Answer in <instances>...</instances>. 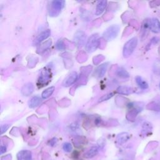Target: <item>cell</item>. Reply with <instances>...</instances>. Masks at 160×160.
Segmentation results:
<instances>
[{
    "label": "cell",
    "mask_w": 160,
    "mask_h": 160,
    "mask_svg": "<svg viewBox=\"0 0 160 160\" xmlns=\"http://www.w3.org/2000/svg\"><path fill=\"white\" fill-rule=\"evenodd\" d=\"M138 44V39L132 38L124 44L123 48V56L125 58L129 57L134 51Z\"/></svg>",
    "instance_id": "1"
},
{
    "label": "cell",
    "mask_w": 160,
    "mask_h": 160,
    "mask_svg": "<svg viewBox=\"0 0 160 160\" xmlns=\"http://www.w3.org/2000/svg\"><path fill=\"white\" fill-rule=\"evenodd\" d=\"M99 36L98 34H94L91 35L86 44V49L87 51L91 52L94 51L99 46Z\"/></svg>",
    "instance_id": "2"
},
{
    "label": "cell",
    "mask_w": 160,
    "mask_h": 160,
    "mask_svg": "<svg viewBox=\"0 0 160 160\" xmlns=\"http://www.w3.org/2000/svg\"><path fill=\"white\" fill-rule=\"evenodd\" d=\"M119 31V27L118 25H112L109 27L103 33V38L107 41L114 39L118 35Z\"/></svg>",
    "instance_id": "3"
},
{
    "label": "cell",
    "mask_w": 160,
    "mask_h": 160,
    "mask_svg": "<svg viewBox=\"0 0 160 160\" xmlns=\"http://www.w3.org/2000/svg\"><path fill=\"white\" fill-rule=\"evenodd\" d=\"M78 79V74L75 71L71 72L66 76L62 82V86L64 87H69L73 84Z\"/></svg>",
    "instance_id": "4"
},
{
    "label": "cell",
    "mask_w": 160,
    "mask_h": 160,
    "mask_svg": "<svg viewBox=\"0 0 160 160\" xmlns=\"http://www.w3.org/2000/svg\"><path fill=\"white\" fill-rule=\"evenodd\" d=\"M85 39L86 34L81 31H77L74 36V41L78 47H81L82 45H83Z\"/></svg>",
    "instance_id": "5"
},
{
    "label": "cell",
    "mask_w": 160,
    "mask_h": 160,
    "mask_svg": "<svg viewBox=\"0 0 160 160\" xmlns=\"http://www.w3.org/2000/svg\"><path fill=\"white\" fill-rule=\"evenodd\" d=\"M149 28L154 33L160 32V22L157 18H152L149 21Z\"/></svg>",
    "instance_id": "6"
},
{
    "label": "cell",
    "mask_w": 160,
    "mask_h": 160,
    "mask_svg": "<svg viewBox=\"0 0 160 160\" xmlns=\"http://www.w3.org/2000/svg\"><path fill=\"white\" fill-rule=\"evenodd\" d=\"M18 160H32V153L28 150H22L17 154Z\"/></svg>",
    "instance_id": "7"
},
{
    "label": "cell",
    "mask_w": 160,
    "mask_h": 160,
    "mask_svg": "<svg viewBox=\"0 0 160 160\" xmlns=\"http://www.w3.org/2000/svg\"><path fill=\"white\" fill-rule=\"evenodd\" d=\"M33 84L31 82H28L22 86L21 89V93L24 96H29L33 92Z\"/></svg>",
    "instance_id": "8"
},
{
    "label": "cell",
    "mask_w": 160,
    "mask_h": 160,
    "mask_svg": "<svg viewBox=\"0 0 160 160\" xmlns=\"http://www.w3.org/2000/svg\"><path fill=\"white\" fill-rule=\"evenodd\" d=\"M107 5V1H100L98 2L97 5H96V12L95 14L97 16H99L100 14H101L103 11H104Z\"/></svg>",
    "instance_id": "9"
},
{
    "label": "cell",
    "mask_w": 160,
    "mask_h": 160,
    "mask_svg": "<svg viewBox=\"0 0 160 160\" xmlns=\"http://www.w3.org/2000/svg\"><path fill=\"white\" fill-rule=\"evenodd\" d=\"M107 67H108L107 63L102 64L101 66H99V67H98L94 72V74L96 75V76H97L98 78L102 77L106 72Z\"/></svg>",
    "instance_id": "10"
},
{
    "label": "cell",
    "mask_w": 160,
    "mask_h": 160,
    "mask_svg": "<svg viewBox=\"0 0 160 160\" xmlns=\"http://www.w3.org/2000/svg\"><path fill=\"white\" fill-rule=\"evenodd\" d=\"M98 153V148L97 146H93L84 153V157L86 159H90L95 156Z\"/></svg>",
    "instance_id": "11"
},
{
    "label": "cell",
    "mask_w": 160,
    "mask_h": 160,
    "mask_svg": "<svg viewBox=\"0 0 160 160\" xmlns=\"http://www.w3.org/2000/svg\"><path fill=\"white\" fill-rule=\"evenodd\" d=\"M50 34H51V31L49 29H47L42 32L41 34H39V36L37 37L36 39L35 40L36 43H40L41 42L46 39L50 36Z\"/></svg>",
    "instance_id": "12"
},
{
    "label": "cell",
    "mask_w": 160,
    "mask_h": 160,
    "mask_svg": "<svg viewBox=\"0 0 160 160\" xmlns=\"http://www.w3.org/2000/svg\"><path fill=\"white\" fill-rule=\"evenodd\" d=\"M41 102H42L41 98L38 96H35L30 99V101L28 102V105L29 108H33L39 105Z\"/></svg>",
    "instance_id": "13"
},
{
    "label": "cell",
    "mask_w": 160,
    "mask_h": 160,
    "mask_svg": "<svg viewBox=\"0 0 160 160\" xmlns=\"http://www.w3.org/2000/svg\"><path fill=\"white\" fill-rule=\"evenodd\" d=\"M49 78H50V73L48 72V70H44L42 71L38 81L39 82V83L44 84L46 83V82L49 81Z\"/></svg>",
    "instance_id": "14"
},
{
    "label": "cell",
    "mask_w": 160,
    "mask_h": 160,
    "mask_svg": "<svg viewBox=\"0 0 160 160\" xmlns=\"http://www.w3.org/2000/svg\"><path fill=\"white\" fill-rule=\"evenodd\" d=\"M130 138L129 134L128 132H121L117 136V142L119 144H122L126 142Z\"/></svg>",
    "instance_id": "15"
},
{
    "label": "cell",
    "mask_w": 160,
    "mask_h": 160,
    "mask_svg": "<svg viewBox=\"0 0 160 160\" xmlns=\"http://www.w3.org/2000/svg\"><path fill=\"white\" fill-rule=\"evenodd\" d=\"M136 82L137 84L139 86V87L142 89H146L148 88V82L144 81L141 76H137L135 78Z\"/></svg>",
    "instance_id": "16"
},
{
    "label": "cell",
    "mask_w": 160,
    "mask_h": 160,
    "mask_svg": "<svg viewBox=\"0 0 160 160\" xmlns=\"http://www.w3.org/2000/svg\"><path fill=\"white\" fill-rule=\"evenodd\" d=\"M65 2L61 0H55L52 1L51 5L54 11H60L64 6Z\"/></svg>",
    "instance_id": "17"
},
{
    "label": "cell",
    "mask_w": 160,
    "mask_h": 160,
    "mask_svg": "<svg viewBox=\"0 0 160 160\" xmlns=\"http://www.w3.org/2000/svg\"><path fill=\"white\" fill-rule=\"evenodd\" d=\"M132 89L128 86H120L117 89V92L119 94L128 95L132 92Z\"/></svg>",
    "instance_id": "18"
},
{
    "label": "cell",
    "mask_w": 160,
    "mask_h": 160,
    "mask_svg": "<svg viewBox=\"0 0 160 160\" xmlns=\"http://www.w3.org/2000/svg\"><path fill=\"white\" fill-rule=\"evenodd\" d=\"M54 89H55V88L54 86H51V87H49V88L46 89L44 91H42V92L41 94L42 98L43 99H46V98H49V96H51L52 95Z\"/></svg>",
    "instance_id": "19"
},
{
    "label": "cell",
    "mask_w": 160,
    "mask_h": 160,
    "mask_svg": "<svg viewBox=\"0 0 160 160\" xmlns=\"http://www.w3.org/2000/svg\"><path fill=\"white\" fill-rule=\"evenodd\" d=\"M116 75L119 77V78H127L129 77V73L123 68H119L117 71H116Z\"/></svg>",
    "instance_id": "20"
},
{
    "label": "cell",
    "mask_w": 160,
    "mask_h": 160,
    "mask_svg": "<svg viewBox=\"0 0 160 160\" xmlns=\"http://www.w3.org/2000/svg\"><path fill=\"white\" fill-rule=\"evenodd\" d=\"M56 48L59 51H62L65 49V45L64 42L61 39H59L56 44Z\"/></svg>",
    "instance_id": "21"
},
{
    "label": "cell",
    "mask_w": 160,
    "mask_h": 160,
    "mask_svg": "<svg viewBox=\"0 0 160 160\" xmlns=\"http://www.w3.org/2000/svg\"><path fill=\"white\" fill-rule=\"evenodd\" d=\"M62 148H63L64 151H66L67 152H71L72 151V145H71V143H69V142H65V143L63 144Z\"/></svg>",
    "instance_id": "22"
},
{
    "label": "cell",
    "mask_w": 160,
    "mask_h": 160,
    "mask_svg": "<svg viewBox=\"0 0 160 160\" xmlns=\"http://www.w3.org/2000/svg\"><path fill=\"white\" fill-rule=\"evenodd\" d=\"M112 93H110V94H106V95H104L103 96H102L99 99V102H101V101H106V100H108L109 99V98H111L113 95Z\"/></svg>",
    "instance_id": "23"
},
{
    "label": "cell",
    "mask_w": 160,
    "mask_h": 160,
    "mask_svg": "<svg viewBox=\"0 0 160 160\" xmlns=\"http://www.w3.org/2000/svg\"><path fill=\"white\" fill-rule=\"evenodd\" d=\"M9 128V125L8 124H4V125H2L1 126V134H2L4 133V132H6L8 129Z\"/></svg>",
    "instance_id": "24"
},
{
    "label": "cell",
    "mask_w": 160,
    "mask_h": 160,
    "mask_svg": "<svg viewBox=\"0 0 160 160\" xmlns=\"http://www.w3.org/2000/svg\"><path fill=\"white\" fill-rule=\"evenodd\" d=\"M6 151V147L4 145H1V148H0V153L2 154L4 152H5Z\"/></svg>",
    "instance_id": "25"
},
{
    "label": "cell",
    "mask_w": 160,
    "mask_h": 160,
    "mask_svg": "<svg viewBox=\"0 0 160 160\" xmlns=\"http://www.w3.org/2000/svg\"><path fill=\"white\" fill-rule=\"evenodd\" d=\"M159 89H160V83H159Z\"/></svg>",
    "instance_id": "26"
}]
</instances>
